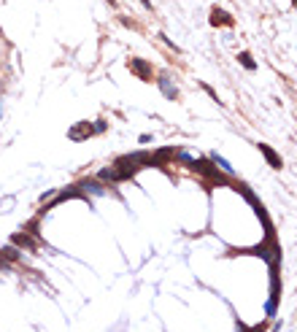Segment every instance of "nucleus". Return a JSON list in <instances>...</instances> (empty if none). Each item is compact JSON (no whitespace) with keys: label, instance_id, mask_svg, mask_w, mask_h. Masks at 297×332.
<instances>
[{"label":"nucleus","instance_id":"1a4fd4ad","mask_svg":"<svg viewBox=\"0 0 297 332\" xmlns=\"http://www.w3.org/2000/svg\"><path fill=\"white\" fill-rule=\"evenodd\" d=\"M103 130H105V122H103V119H100V122H95L92 133H103Z\"/></svg>","mask_w":297,"mask_h":332},{"label":"nucleus","instance_id":"423d86ee","mask_svg":"<svg viewBox=\"0 0 297 332\" xmlns=\"http://www.w3.org/2000/svg\"><path fill=\"white\" fill-rule=\"evenodd\" d=\"M100 181H122V173L117 168H105L100 170Z\"/></svg>","mask_w":297,"mask_h":332},{"label":"nucleus","instance_id":"20e7f679","mask_svg":"<svg viewBox=\"0 0 297 332\" xmlns=\"http://www.w3.org/2000/svg\"><path fill=\"white\" fill-rule=\"evenodd\" d=\"M130 70H135L140 78H149V65H143L140 59H130Z\"/></svg>","mask_w":297,"mask_h":332},{"label":"nucleus","instance_id":"7ed1b4c3","mask_svg":"<svg viewBox=\"0 0 297 332\" xmlns=\"http://www.w3.org/2000/svg\"><path fill=\"white\" fill-rule=\"evenodd\" d=\"M89 135H92V127H89L87 122H81V127L70 130V138H73V140H84V138H89Z\"/></svg>","mask_w":297,"mask_h":332},{"label":"nucleus","instance_id":"39448f33","mask_svg":"<svg viewBox=\"0 0 297 332\" xmlns=\"http://www.w3.org/2000/svg\"><path fill=\"white\" fill-rule=\"evenodd\" d=\"M259 152H262L265 157L270 159V165H273V168H281V159H278V154H276L273 149H270V146H265V143H262V146H259Z\"/></svg>","mask_w":297,"mask_h":332},{"label":"nucleus","instance_id":"0eeeda50","mask_svg":"<svg viewBox=\"0 0 297 332\" xmlns=\"http://www.w3.org/2000/svg\"><path fill=\"white\" fill-rule=\"evenodd\" d=\"M159 87H162V92L168 95V98H176V89L168 84V78H159Z\"/></svg>","mask_w":297,"mask_h":332},{"label":"nucleus","instance_id":"f257e3e1","mask_svg":"<svg viewBox=\"0 0 297 332\" xmlns=\"http://www.w3.org/2000/svg\"><path fill=\"white\" fill-rule=\"evenodd\" d=\"M11 243L17 246V249H27L30 254H33V251H35V240L30 238V233H17V235H14V238H11Z\"/></svg>","mask_w":297,"mask_h":332},{"label":"nucleus","instance_id":"6e6552de","mask_svg":"<svg viewBox=\"0 0 297 332\" xmlns=\"http://www.w3.org/2000/svg\"><path fill=\"white\" fill-rule=\"evenodd\" d=\"M240 62H243L249 70H254V62H251V54H246V52H243V54H240Z\"/></svg>","mask_w":297,"mask_h":332},{"label":"nucleus","instance_id":"f03ea898","mask_svg":"<svg viewBox=\"0 0 297 332\" xmlns=\"http://www.w3.org/2000/svg\"><path fill=\"white\" fill-rule=\"evenodd\" d=\"M19 254H22V251H19L17 246H6V249H0V259H3V262H17Z\"/></svg>","mask_w":297,"mask_h":332}]
</instances>
